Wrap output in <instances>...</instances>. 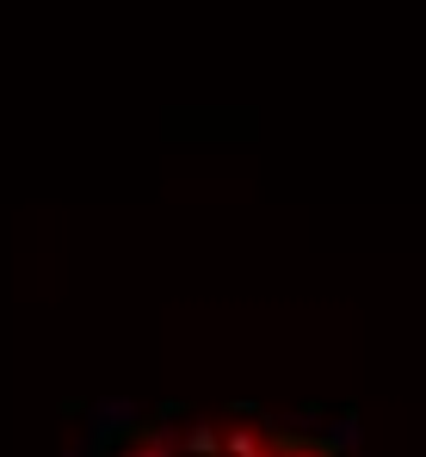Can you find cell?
I'll use <instances>...</instances> for the list:
<instances>
[{"label":"cell","mask_w":426,"mask_h":457,"mask_svg":"<svg viewBox=\"0 0 426 457\" xmlns=\"http://www.w3.org/2000/svg\"><path fill=\"white\" fill-rule=\"evenodd\" d=\"M87 457H358L340 433L284 420L266 408H155L118 420Z\"/></svg>","instance_id":"6da1fadb"}]
</instances>
